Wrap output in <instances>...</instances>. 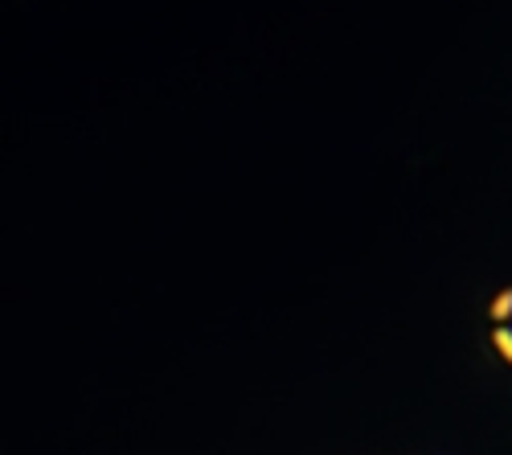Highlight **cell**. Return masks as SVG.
Here are the masks:
<instances>
[{"label": "cell", "instance_id": "6da1fadb", "mask_svg": "<svg viewBox=\"0 0 512 455\" xmlns=\"http://www.w3.org/2000/svg\"><path fill=\"white\" fill-rule=\"evenodd\" d=\"M492 345H496V353L512 365V320H504V324L492 328Z\"/></svg>", "mask_w": 512, "mask_h": 455}, {"label": "cell", "instance_id": "7a4b0ae2", "mask_svg": "<svg viewBox=\"0 0 512 455\" xmlns=\"http://www.w3.org/2000/svg\"><path fill=\"white\" fill-rule=\"evenodd\" d=\"M492 320L496 324H504V320H512V287H504V292H496V300H492Z\"/></svg>", "mask_w": 512, "mask_h": 455}]
</instances>
